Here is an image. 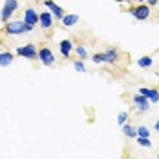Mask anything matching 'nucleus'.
Listing matches in <instances>:
<instances>
[{
    "label": "nucleus",
    "mask_w": 159,
    "mask_h": 159,
    "mask_svg": "<svg viewBox=\"0 0 159 159\" xmlns=\"http://www.w3.org/2000/svg\"><path fill=\"white\" fill-rule=\"evenodd\" d=\"M4 31L6 34H11V36H20L25 33H33L34 25L27 24L25 20H9L7 24H4Z\"/></svg>",
    "instance_id": "f257e3e1"
},
{
    "label": "nucleus",
    "mask_w": 159,
    "mask_h": 159,
    "mask_svg": "<svg viewBox=\"0 0 159 159\" xmlns=\"http://www.w3.org/2000/svg\"><path fill=\"white\" fill-rule=\"evenodd\" d=\"M16 56H22V58H25V60L34 61V60H38V49H36L34 43L20 45V47H16Z\"/></svg>",
    "instance_id": "f03ea898"
},
{
    "label": "nucleus",
    "mask_w": 159,
    "mask_h": 159,
    "mask_svg": "<svg viewBox=\"0 0 159 159\" xmlns=\"http://www.w3.org/2000/svg\"><path fill=\"white\" fill-rule=\"evenodd\" d=\"M16 9H18V0H6L2 6V22L7 24L11 16L16 13Z\"/></svg>",
    "instance_id": "7ed1b4c3"
},
{
    "label": "nucleus",
    "mask_w": 159,
    "mask_h": 159,
    "mask_svg": "<svg viewBox=\"0 0 159 159\" xmlns=\"http://www.w3.org/2000/svg\"><path fill=\"white\" fill-rule=\"evenodd\" d=\"M129 13H130V15H132L136 20L143 22V20H147V18L150 16V6H148V4H138V6L130 7Z\"/></svg>",
    "instance_id": "20e7f679"
},
{
    "label": "nucleus",
    "mask_w": 159,
    "mask_h": 159,
    "mask_svg": "<svg viewBox=\"0 0 159 159\" xmlns=\"http://www.w3.org/2000/svg\"><path fill=\"white\" fill-rule=\"evenodd\" d=\"M132 103H134V107L139 110V112H147L150 109V99L147 96H143V94H136L134 98H132Z\"/></svg>",
    "instance_id": "39448f33"
},
{
    "label": "nucleus",
    "mask_w": 159,
    "mask_h": 159,
    "mask_svg": "<svg viewBox=\"0 0 159 159\" xmlns=\"http://www.w3.org/2000/svg\"><path fill=\"white\" fill-rule=\"evenodd\" d=\"M38 60L43 63V65H47V67L56 61V58H54V54H52V51H51L49 47H42V49H38Z\"/></svg>",
    "instance_id": "423d86ee"
},
{
    "label": "nucleus",
    "mask_w": 159,
    "mask_h": 159,
    "mask_svg": "<svg viewBox=\"0 0 159 159\" xmlns=\"http://www.w3.org/2000/svg\"><path fill=\"white\" fill-rule=\"evenodd\" d=\"M52 22H54V15L51 13V11H42L40 13V27L42 31H49L52 27Z\"/></svg>",
    "instance_id": "0eeeda50"
},
{
    "label": "nucleus",
    "mask_w": 159,
    "mask_h": 159,
    "mask_svg": "<svg viewBox=\"0 0 159 159\" xmlns=\"http://www.w3.org/2000/svg\"><path fill=\"white\" fill-rule=\"evenodd\" d=\"M43 6H45V7H47V9L54 15V18H56V20H60V22L63 20V16H65V11L61 9L58 4H54L52 0H43Z\"/></svg>",
    "instance_id": "6e6552de"
},
{
    "label": "nucleus",
    "mask_w": 159,
    "mask_h": 159,
    "mask_svg": "<svg viewBox=\"0 0 159 159\" xmlns=\"http://www.w3.org/2000/svg\"><path fill=\"white\" fill-rule=\"evenodd\" d=\"M24 20H25L27 24H31V25L36 27L40 24V13H36L33 7H27V9L24 11Z\"/></svg>",
    "instance_id": "1a4fd4ad"
},
{
    "label": "nucleus",
    "mask_w": 159,
    "mask_h": 159,
    "mask_svg": "<svg viewBox=\"0 0 159 159\" xmlns=\"http://www.w3.org/2000/svg\"><path fill=\"white\" fill-rule=\"evenodd\" d=\"M74 51V43L70 40H61L60 42V52L63 58H70V52Z\"/></svg>",
    "instance_id": "9d476101"
},
{
    "label": "nucleus",
    "mask_w": 159,
    "mask_h": 159,
    "mask_svg": "<svg viewBox=\"0 0 159 159\" xmlns=\"http://www.w3.org/2000/svg\"><path fill=\"white\" fill-rule=\"evenodd\" d=\"M103 56H105V63H116L119 60V51L110 47V49H107L103 52Z\"/></svg>",
    "instance_id": "9b49d317"
},
{
    "label": "nucleus",
    "mask_w": 159,
    "mask_h": 159,
    "mask_svg": "<svg viewBox=\"0 0 159 159\" xmlns=\"http://www.w3.org/2000/svg\"><path fill=\"white\" fill-rule=\"evenodd\" d=\"M13 60H15V54H13V52H9V51H2V52H0V65H2V67L11 65Z\"/></svg>",
    "instance_id": "f8f14e48"
},
{
    "label": "nucleus",
    "mask_w": 159,
    "mask_h": 159,
    "mask_svg": "<svg viewBox=\"0 0 159 159\" xmlns=\"http://www.w3.org/2000/svg\"><path fill=\"white\" fill-rule=\"evenodd\" d=\"M78 20H80V16L72 13V15H65L63 20H61V24H63V27H72V25L78 24Z\"/></svg>",
    "instance_id": "ddd939ff"
},
{
    "label": "nucleus",
    "mask_w": 159,
    "mask_h": 159,
    "mask_svg": "<svg viewBox=\"0 0 159 159\" xmlns=\"http://www.w3.org/2000/svg\"><path fill=\"white\" fill-rule=\"evenodd\" d=\"M121 127H123V134H125L127 138H130V139L138 138V129H136V127H132L129 123H125V125H121Z\"/></svg>",
    "instance_id": "4468645a"
},
{
    "label": "nucleus",
    "mask_w": 159,
    "mask_h": 159,
    "mask_svg": "<svg viewBox=\"0 0 159 159\" xmlns=\"http://www.w3.org/2000/svg\"><path fill=\"white\" fill-rule=\"evenodd\" d=\"M152 63H154V60L150 58V56H141V58L138 60V65H139V67H143V69L150 67Z\"/></svg>",
    "instance_id": "2eb2a0df"
},
{
    "label": "nucleus",
    "mask_w": 159,
    "mask_h": 159,
    "mask_svg": "<svg viewBox=\"0 0 159 159\" xmlns=\"http://www.w3.org/2000/svg\"><path fill=\"white\" fill-rule=\"evenodd\" d=\"M138 145L139 147H143V148H150L152 147V141H150V138H143V136H138Z\"/></svg>",
    "instance_id": "dca6fc26"
},
{
    "label": "nucleus",
    "mask_w": 159,
    "mask_h": 159,
    "mask_svg": "<svg viewBox=\"0 0 159 159\" xmlns=\"http://www.w3.org/2000/svg\"><path fill=\"white\" fill-rule=\"evenodd\" d=\"M74 52H76L78 58H81V60H85L87 56H89V52H87V49H85L83 45H76V47H74Z\"/></svg>",
    "instance_id": "f3484780"
},
{
    "label": "nucleus",
    "mask_w": 159,
    "mask_h": 159,
    "mask_svg": "<svg viewBox=\"0 0 159 159\" xmlns=\"http://www.w3.org/2000/svg\"><path fill=\"white\" fill-rule=\"evenodd\" d=\"M148 99H150V103H159V90L157 89H150Z\"/></svg>",
    "instance_id": "a211bd4d"
},
{
    "label": "nucleus",
    "mask_w": 159,
    "mask_h": 159,
    "mask_svg": "<svg viewBox=\"0 0 159 159\" xmlns=\"http://www.w3.org/2000/svg\"><path fill=\"white\" fill-rule=\"evenodd\" d=\"M74 70H76V72H85V70H87V67H85V63H83L81 58L74 61Z\"/></svg>",
    "instance_id": "6ab92c4d"
},
{
    "label": "nucleus",
    "mask_w": 159,
    "mask_h": 159,
    "mask_svg": "<svg viewBox=\"0 0 159 159\" xmlns=\"http://www.w3.org/2000/svg\"><path fill=\"white\" fill-rule=\"evenodd\" d=\"M90 60H92L94 63H105V56H103V52H96V54H92Z\"/></svg>",
    "instance_id": "aec40b11"
},
{
    "label": "nucleus",
    "mask_w": 159,
    "mask_h": 159,
    "mask_svg": "<svg viewBox=\"0 0 159 159\" xmlns=\"http://www.w3.org/2000/svg\"><path fill=\"white\" fill-rule=\"evenodd\" d=\"M138 136H143V138H150V130H148V127H138Z\"/></svg>",
    "instance_id": "412c9836"
},
{
    "label": "nucleus",
    "mask_w": 159,
    "mask_h": 159,
    "mask_svg": "<svg viewBox=\"0 0 159 159\" xmlns=\"http://www.w3.org/2000/svg\"><path fill=\"white\" fill-rule=\"evenodd\" d=\"M127 119H129V114H127V112H119V116H118V123L119 125H125Z\"/></svg>",
    "instance_id": "4be33fe9"
},
{
    "label": "nucleus",
    "mask_w": 159,
    "mask_h": 159,
    "mask_svg": "<svg viewBox=\"0 0 159 159\" xmlns=\"http://www.w3.org/2000/svg\"><path fill=\"white\" fill-rule=\"evenodd\" d=\"M139 94H143V96H147V98H148V94H150V89L148 87H141V89L138 90Z\"/></svg>",
    "instance_id": "5701e85b"
},
{
    "label": "nucleus",
    "mask_w": 159,
    "mask_h": 159,
    "mask_svg": "<svg viewBox=\"0 0 159 159\" xmlns=\"http://www.w3.org/2000/svg\"><path fill=\"white\" fill-rule=\"evenodd\" d=\"M145 2H148V6H157V0H145Z\"/></svg>",
    "instance_id": "b1692460"
},
{
    "label": "nucleus",
    "mask_w": 159,
    "mask_h": 159,
    "mask_svg": "<svg viewBox=\"0 0 159 159\" xmlns=\"http://www.w3.org/2000/svg\"><path fill=\"white\" fill-rule=\"evenodd\" d=\"M154 129H156V132H159V119L156 121V127H154Z\"/></svg>",
    "instance_id": "393cba45"
},
{
    "label": "nucleus",
    "mask_w": 159,
    "mask_h": 159,
    "mask_svg": "<svg viewBox=\"0 0 159 159\" xmlns=\"http://www.w3.org/2000/svg\"><path fill=\"white\" fill-rule=\"evenodd\" d=\"M114 2H118V4H123V2H127V0H114Z\"/></svg>",
    "instance_id": "a878e982"
},
{
    "label": "nucleus",
    "mask_w": 159,
    "mask_h": 159,
    "mask_svg": "<svg viewBox=\"0 0 159 159\" xmlns=\"http://www.w3.org/2000/svg\"><path fill=\"white\" fill-rule=\"evenodd\" d=\"M157 159H159V156H157Z\"/></svg>",
    "instance_id": "bb28decb"
}]
</instances>
